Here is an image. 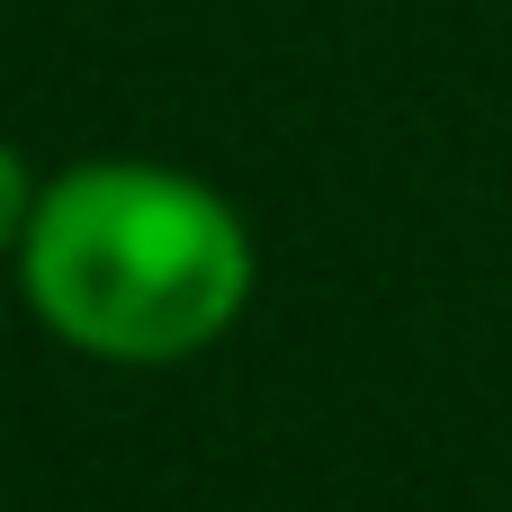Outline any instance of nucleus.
<instances>
[{"instance_id": "1", "label": "nucleus", "mask_w": 512, "mask_h": 512, "mask_svg": "<svg viewBox=\"0 0 512 512\" xmlns=\"http://www.w3.org/2000/svg\"><path fill=\"white\" fill-rule=\"evenodd\" d=\"M243 288L234 207L162 162H81L27 216L36 315L99 360H180L243 315Z\"/></svg>"}, {"instance_id": "2", "label": "nucleus", "mask_w": 512, "mask_h": 512, "mask_svg": "<svg viewBox=\"0 0 512 512\" xmlns=\"http://www.w3.org/2000/svg\"><path fill=\"white\" fill-rule=\"evenodd\" d=\"M27 216H36V207H27V171H18V153L0 144V243L27 234Z\"/></svg>"}]
</instances>
